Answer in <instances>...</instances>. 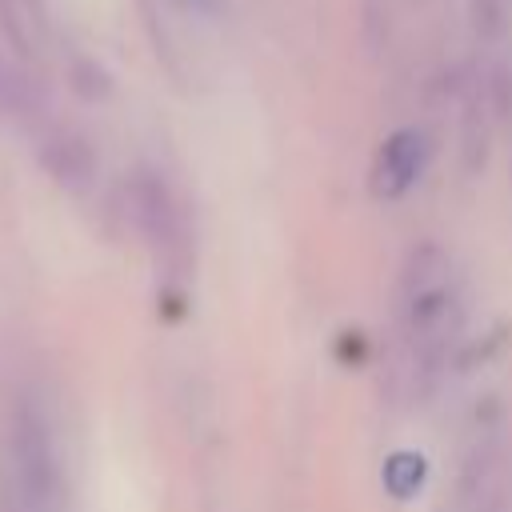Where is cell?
I'll use <instances>...</instances> for the list:
<instances>
[{"mask_svg":"<svg viewBox=\"0 0 512 512\" xmlns=\"http://www.w3.org/2000/svg\"><path fill=\"white\" fill-rule=\"evenodd\" d=\"M424 160H428V144L416 128H400L392 132L380 152H376V164H372V192L384 196V200H396L404 196L420 172H424Z\"/></svg>","mask_w":512,"mask_h":512,"instance_id":"6da1fadb","label":"cell"},{"mask_svg":"<svg viewBox=\"0 0 512 512\" xmlns=\"http://www.w3.org/2000/svg\"><path fill=\"white\" fill-rule=\"evenodd\" d=\"M12 452H16V468H20V484L28 492V500H44L52 492V448H48V432L40 424V416L32 408H20L16 428H12Z\"/></svg>","mask_w":512,"mask_h":512,"instance_id":"7a4b0ae2","label":"cell"},{"mask_svg":"<svg viewBox=\"0 0 512 512\" xmlns=\"http://www.w3.org/2000/svg\"><path fill=\"white\" fill-rule=\"evenodd\" d=\"M424 456H416V452H396L388 464H384V484H388V492L392 496H412L420 484H424Z\"/></svg>","mask_w":512,"mask_h":512,"instance_id":"3957f363","label":"cell"}]
</instances>
